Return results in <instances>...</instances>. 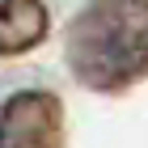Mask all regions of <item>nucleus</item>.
Returning a JSON list of instances; mask_svg holds the SVG:
<instances>
[{"mask_svg": "<svg viewBox=\"0 0 148 148\" xmlns=\"http://www.w3.org/2000/svg\"><path fill=\"white\" fill-rule=\"evenodd\" d=\"M68 64L93 89H123L148 64V0H93L68 30Z\"/></svg>", "mask_w": 148, "mask_h": 148, "instance_id": "obj_1", "label": "nucleus"}, {"mask_svg": "<svg viewBox=\"0 0 148 148\" xmlns=\"http://www.w3.org/2000/svg\"><path fill=\"white\" fill-rule=\"evenodd\" d=\"M47 38L42 0H0V55H21Z\"/></svg>", "mask_w": 148, "mask_h": 148, "instance_id": "obj_3", "label": "nucleus"}, {"mask_svg": "<svg viewBox=\"0 0 148 148\" xmlns=\"http://www.w3.org/2000/svg\"><path fill=\"white\" fill-rule=\"evenodd\" d=\"M64 140V106L55 93H17L0 110V148H51Z\"/></svg>", "mask_w": 148, "mask_h": 148, "instance_id": "obj_2", "label": "nucleus"}]
</instances>
